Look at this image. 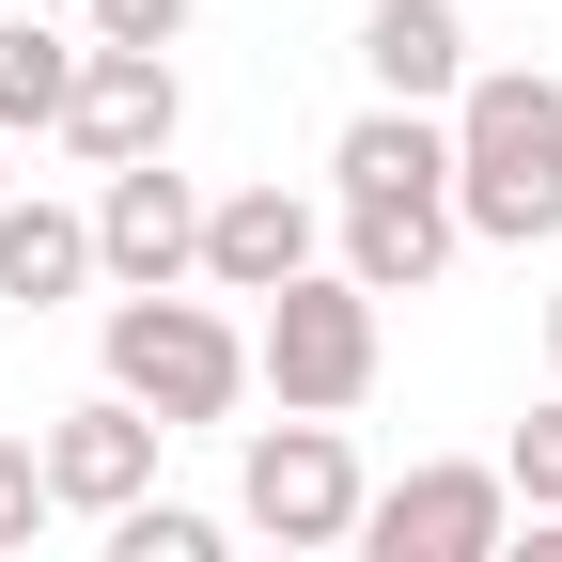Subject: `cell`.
Returning <instances> with one entry per match:
<instances>
[{
  "mask_svg": "<svg viewBox=\"0 0 562 562\" xmlns=\"http://www.w3.org/2000/svg\"><path fill=\"white\" fill-rule=\"evenodd\" d=\"M547 375H562V297H547Z\"/></svg>",
  "mask_w": 562,
  "mask_h": 562,
  "instance_id": "ffe728a7",
  "label": "cell"
},
{
  "mask_svg": "<svg viewBox=\"0 0 562 562\" xmlns=\"http://www.w3.org/2000/svg\"><path fill=\"white\" fill-rule=\"evenodd\" d=\"M250 375L281 391V422H344L375 391V297L344 266H313V281H281L266 297V328H250Z\"/></svg>",
  "mask_w": 562,
  "mask_h": 562,
  "instance_id": "3957f363",
  "label": "cell"
},
{
  "mask_svg": "<svg viewBox=\"0 0 562 562\" xmlns=\"http://www.w3.org/2000/svg\"><path fill=\"white\" fill-rule=\"evenodd\" d=\"M79 32H47V16H0V140H32V125H63L79 110Z\"/></svg>",
  "mask_w": 562,
  "mask_h": 562,
  "instance_id": "5bb4252c",
  "label": "cell"
},
{
  "mask_svg": "<svg viewBox=\"0 0 562 562\" xmlns=\"http://www.w3.org/2000/svg\"><path fill=\"white\" fill-rule=\"evenodd\" d=\"M0 203H16V157H0Z\"/></svg>",
  "mask_w": 562,
  "mask_h": 562,
  "instance_id": "7402d4cb",
  "label": "cell"
},
{
  "mask_svg": "<svg viewBox=\"0 0 562 562\" xmlns=\"http://www.w3.org/2000/svg\"><path fill=\"white\" fill-rule=\"evenodd\" d=\"M250 562H313V547H250Z\"/></svg>",
  "mask_w": 562,
  "mask_h": 562,
  "instance_id": "44dd1931",
  "label": "cell"
},
{
  "mask_svg": "<svg viewBox=\"0 0 562 562\" xmlns=\"http://www.w3.org/2000/svg\"><path fill=\"white\" fill-rule=\"evenodd\" d=\"M453 266V203H344V281L391 313V297H422V281Z\"/></svg>",
  "mask_w": 562,
  "mask_h": 562,
  "instance_id": "7c38bea8",
  "label": "cell"
},
{
  "mask_svg": "<svg viewBox=\"0 0 562 562\" xmlns=\"http://www.w3.org/2000/svg\"><path fill=\"white\" fill-rule=\"evenodd\" d=\"M235 516L266 531V547H360V516H375V484H360V438L344 422H250V453H235Z\"/></svg>",
  "mask_w": 562,
  "mask_h": 562,
  "instance_id": "277c9868",
  "label": "cell"
},
{
  "mask_svg": "<svg viewBox=\"0 0 562 562\" xmlns=\"http://www.w3.org/2000/svg\"><path fill=\"white\" fill-rule=\"evenodd\" d=\"M501 484H516L531 516H562V391H547V406L516 422V438H501Z\"/></svg>",
  "mask_w": 562,
  "mask_h": 562,
  "instance_id": "2e32d148",
  "label": "cell"
},
{
  "mask_svg": "<svg viewBox=\"0 0 562 562\" xmlns=\"http://www.w3.org/2000/svg\"><path fill=\"white\" fill-rule=\"evenodd\" d=\"M501 547H516L501 453H422L406 484H375V516H360V562H501Z\"/></svg>",
  "mask_w": 562,
  "mask_h": 562,
  "instance_id": "5b68a950",
  "label": "cell"
},
{
  "mask_svg": "<svg viewBox=\"0 0 562 562\" xmlns=\"http://www.w3.org/2000/svg\"><path fill=\"white\" fill-rule=\"evenodd\" d=\"M188 32V0H79V47H140V63H172Z\"/></svg>",
  "mask_w": 562,
  "mask_h": 562,
  "instance_id": "e0dca14e",
  "label": "cell"
},
{
  "mask_svg": "<svg viewBox=\"0 0 562 562\" xmlns=\"http://www.w3.org/2000/svg\"><path fill=\"white\" fill-rule=\"evenodd\" d=\"M328 188L344 203H453V125H422V110H360L328 140Z\"/></svg>",
  "mask_w": 562,
  "mask_h": 562,
  "instance_id": "8fae6325",
  "label": "cell"
},
{
  "mask_svg": "<svg viewBox=\"0 0 562 562\" xmlns=\"http://www.w3.org/2000/svg\"><path fill=\"white\" fill-rule=\"evenodd\" d=\"M32 516H47V469H32V438H16V422H0V562L32 547Z\"/></svg>",
  "mask_w": 562,
  "mask_h": 562,
  "instance_id": "ac0fdd59",
  "label": "cell"
},
{
  "mask_svg": "<svg viewBox=\"0 0 562 562\" xmlns=\"http://www.w3.org/2000/svg\"><path fill=\"white\" fill-rule=\"evenodd\" d=\"M110 406H140L157 438H188V422H235L250 391V328H220L203 297H110Z\"/></svg>",
  "mask_w": 562,
  "mask_h": 562,
  "instance_id": "7a4b0ae2",
  "label": "cell"
},
{
  "mask_svg": "<svg viewBox=\"0 0 562 562\" xmlns=\"http://www.w3.org/2000/svg\"><path fill=\"white\" fill-rule=\"evenodd\" d=\"M360 79H375V110L453 125V94H469V16H453V0H375V16H360Z\"/></svg>",
  "mask_w": 562,
  "mask_h": 562,
  "instance_id": "30bf717a",
  "label": "cell"
},
{
  "mask_svg": "<svg viewBox=\"0 0 562 562\" xmlns=\"http://www.w3.org/2000/svg\"><path fill=\"white\" fill-rule=\"evenodd\" d=\"M32 469H47V516H140V501H157V422H140V406H63L47 422V438H32Z\"/></svg>",
  "mask_w": 562,
  "mask_h": 562,
  "instance_id": "8992f818",
  "label": "cell"
},
{
  "mask_svg": "<svg viewBox=\"0 0 562 562\" xmlns=\"http://www.w3.org/2000/svg\"><path fill=\"white\" fill-rule=\"evenodd\" d=\"M203 266V188L157 157V172H110L94 188V281H125V297H172V281Z\"/></svg>",
  "mask_w": 562,
  "mask_h": 562,
  "instance_id": "52a82bcc",
  "label": "cell"
},
{
  "mask_svg": "<svg viewBox=\"0 0 562 562\" xmlns=\"http://www.w3.org/2000/svg\"><path fill=\"white\" fill-rule=\"evenodd\" d=\"M453 235H562V79H531V63H469L453 94Z\"/></svg>",
  "mask_w": 562,
  "mask_h": 562,
  "instance_id": "6da1fadb",
  "label": "cell"
},
{
  "mask_svg": "<svg viewBox=\"0 0 562 562\" xmlns=\"http://www.w3.org/2000/svg\"><path fill=\"white\" fill-rule=\"evenodd\" d=\"M94 281V203H0V297H79Z\"/></svg>",
  "mask_w": 562,
  "mask_h": 562,
  "instance_id": "4fadbf2b",
  "label": "cell"
},
{
  "mask_svg": "<svg viewBox=\"0 0 562 562\" xmlns=\"http://www.w3.org/2000/svg\"><path fill=\"white\" fill-rule=\"evenodd\" d=\"M313 266H328V220L281 172H250V188L203 203V281H220V297H281V281H313Z\"/></svg>",
  "mask_w": 562,
  "mask_h": 562,
  "instance_id": "ba28073f",
  "label": "cell"
},
{
  "mask_svg": "<svg viewBox=\"0 0 562 562\" xmlns=\"http://www.w3.org/2000/svg\"><path fill=\"white\" fill-rule=\"evenodd\" d=\"M172 125H188V79H172V63H140V47H94V63H79V110H63V140L94 157V188H110V172H157V157H172Z\"/></svg>",
  "mask_w": 562,
  "mask_h": 562,
  "instance_id": "9c48e42d",
  "label": "cell"
},
{
  "mask_svg": "<svg viewBox=\"0 0 562 562\" xmlns=\"http://www.w3.org/2000/svg\"><path fill=\"white\" fill-rule=\"evenodd\" d=\"M501 562H562V516H516V547Z\"/></svg>",
  "mask_w": 562,
  "mask_h": 562,
  "instance_id": "d6986e66",
  "label": "cell"
},
{
  "mask_svg": "<svg viewBox=\"0 0 562 562\" xmlns=\"http://www.w3.org/2000/svg\"><path fill=\"white\" fill-rule=\"evenodd\" d=\"M94 562H250L220 516H188V501H140V516H110V547Z\"/></svg>",
  "mask_w": 562,
  "mask_h": 562,
  "instance_id": "9a60e30c",
  "label": "cell"
}]
</instances>
